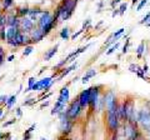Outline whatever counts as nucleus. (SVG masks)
Segmentation results:
<instances>
[{"label":"nucleus","instance_id":"obj_1","mask_svg":"<svg viewBox=\"0 0 150 140\" xmlns=\"http://www.w3.org/2000/svg\"><path fill=\"white\" fill-rule=\"evenodd\" d=\"M78 3H79V0H62L56 5L53 14H54L55 20L58 21V24L68 21L73 16L75 9L78 6Z\"/></svg>","mask_w":150,"mask_h":140},{"label":"nucleus","instance_id":"obj_2","mask_svg":"<svg viewBox=\"0 0 150 140\" xmlns=\"http://www.w3.org/2000/svg\"><path fill=\"white\" fill-rule=\"evenodd\" d=\"M116 134H118L120 140H139L144 136L139 125L135 123H130V121L121 124Z\"/></svg>","mask_w":150,"mask_h":140},{"label":"nucleus","instance_id":"obj_3","mask_svg":"<svg viewBox=\"0 0 150 140\" xmlns=\"http://www.w3.org/2000/svg\"><path fill=\"white\" fill-rule=\"evenodd\" d=\"M59 24H58V21L55 20L53 11L48 10V9H44L43 14H41V16L39 18V20H38V23H36V26L44 33L45 36H48L49 34H51L53 30Z\"/></svg>","mask_w":150,"mask_h":140},{"label":"nucleus","instance_id":"obj_4","mask_svg":"<svg viewBox=\"0 0 150 140\" xmlns=\"http://www.w3.org/2000/svg\"><path fill=\"white\" fill-rule=\"evenodd\" d=\"M138 125L143 134L150 132V101L144 100L142 105L138 106Z\"/></svg>","mask_w":150,"mask_h":140},{"label":"nucleus","instance_id":"obj_5","mask_svg":"<svg viewBox=\"0 0 150 140\" xmlns=\"http://www.w3.org/2000/svg\"><path fill=\"white\" fill-rule=\"evenodd\" d=\"M69 101H70V89L68 85H64L62 89L59 90V95L56 98L55 104L53 106V109H51L50 114L54 116V115H58L60 111H64L67 109Z\"/></svg>","mask_w":150,"mask_h":140},{"label":"nucleus","instance_id":"obj_6","mask_svg":"<svg viewBox=\"0 0 150 140\" xmlns=\"http://www.w3.org/2000/svg\"><path fill=\"white\" fill-rule=\"evenodd\" d=\"M124 106H125V114H126V121L138 124V106H137V99L133 95H126L124 98ZM125 121V123H126Z\"/></svg>","mask_w":150,"mask_h":140},{"label":"nucleus","instance_id":"obj_7","mask_svg":"<svg viewBox=\"0 0 150 140\" xmlns=\"http://www.w3.org/2000/svg\"><path fill=\"white\" fill-rule=\"evenodd\" d=\"M104 121L108 133L110 134H116L121 125V121L118 118L116 110H104Z\"/></svg>","mask_w":150,"mask_h":140},{"label":"nucleus","instance_id":"obj_8","mask_svg":"<svg viewBox=\"0 0 150 140\" xmlns=\"http://www.w3.org/2000/svg\"><path fill=\"white\" fill-rule=\"evenodd\" d=\"M56 116H58V119H59V133H60V135H63V136H69V135L73 133L75 123L67 116V109L64 111H60Z\"/></svg>","mask_w":150,"mask_h":140},{"label":"nucleus","instance_id":"obj_9","mask_svg":"<svg viewBox=\"0 0 150 140\" xmlns=\"http://www.w3.org/2000/svg\"><path fill=\"white\" fill-rule=\"evenodd\" d=\"M83 113H84L83 106L80 105V101H79V99L75 96L73 100L69 101V104L67 106V116L71 121L76 123V121L80 119V116L83 115Z\"/></svg>","mask_w":150,"mask_h":140},{"label":"nucleus","instance_id":"obj_10","mask_svg":"<svg viewBox=\"0 0 150 140\" xmlns=\"http://www.w3.org/2000/svg\"><path fill=\"white\" fill-rule=\"evenodd\" d=\"M91 88V93H90V103H89V110L91 113L96 114L98 110V105H99V101L101 99V95L104 93V85L101 84H98V85H93Z\"/></svg>","mask_w":150,"mask_h":140},{"label":"nucleus","instance_id":"obj_11","mask_svg":"<svg viewBox=\"0 0 150 140\" xmlns=\"http://www.w3.org/2000/svg\"><path fill=\"white\" fill-rule=\"evenodd\" d=\"M36 26V24L33 21L29 16H24V18H19V29L21 33L29 34V33Z\"/></svg>","mask_w":150,"mask_h":140},{"label":"nucleus","instance_id":"obj_12","mask_svg":"<svg viewBox=\"0 0 150 140\" xmlns=\"http://www.w3.org/2000/svg\"><path fill=\"white\" fill-rule=\"evenodd\" d=\"M90 93H91V88H86L85 90H81L76 98L80 101V105L83 106V109L85 110L89 108V103H90Z\"/></svg>","mask_w":150,"mask_h":140},{"label":"nucleus","instance_id":"obj_13","mask_svg":"<svg viewBox=\"0 0 150 140\" xmlns=\"http://www.w3.org/2000/svg\"><path fill=\"white\" fill-rule=\"evenodd\" d=\"M29 38H30V41H31V44L34 45V44H38V43H40L41 40H44L46 36L43 31H41L39 28L35 26L34 29H33L30 33H29Z\"/></svg>","mask_w":150,"mask_h":140},{"label":"nucleus","instance_id":"obj_14","mask_svg":"<svg viewBox=\"0 0 150 140\" xmlns=\"http://www.w3.org/2000/svg\"><path fill=\"white\" fill-rule=\"evenodd\" d=\"M5 15H6V26L19 28V16L16 15V13H15L14 9L5 11Z\"/></svg>","mask_w":150,"mask_h":140},{"label":"nucleus","instance_id":"obj_15","mask_svg":"<svg viewBox=\"0 0 150 140\" xmlns=\"http://www.w3.org/2000/svg\"><path fill=\"white\" fill-rule=\"evenodd\" d=\"M78 68V63L75 62V63H73V64H70V65H68V66H65V68H63L62 70L59 71V75L56 76V79H55V81L58 83V81H62L64 78H67L70 73L73 71V70H75Z\"/></svg>","mask_w":150,"mask_h":140},{"label":"nucleus","instance_id":"obj_16","mask_svg":"<svg viewBox=\"0 0 150 140\" xmlns=\"http://www.w3.org/2000/svg\"><path fill=\"white\" fill-rule=\"evenodd\" d=\"M15 41H16V45H18L19 49L31 44L29 34H25V33H21V31H19V34L16 35V38H15Z\"/></svg>","mask_w":150,"mask_h":140},{"label":"nucleus","instance_id":"obj_17","mask_svg":"<svg viewBox=\"0 0 150 140\" xmlns=\"http://www.w3.org/2000/svg\"><path fill=\"white\" fill-rule=\"evenodd\" d=\"M19 31H20V29L16 26H6V41L5 44L9 45L10 43H13L14 40H15L16 35L19 34Z\"/></svg>","mask_w":150,"mask_h":140},{"label":"nucleus","instance_id":"obj_18","mask_svg":"<svg viewBox=\"0 0 150 140\" xmlns=\"http://www.w3.org/2000/svg\"><path fill=\"white\" fill-rule=\"evenodd\" d=\"M44 9H41L40 6H30V10H29V14H28V16L36 24L38 20H39V18L41 16V14H43Z\"/></svg>","mask_w":150,"mask_h":140},{"label":"nucleus","instance_id":"obj_19","mask_svg":"<svg viewBox=\"0 0 150 140\" xmlns=\"http://www.w3.org/2000/svg\"><path fill=\"white\" fill-rule=\"evenodd\" d=\"M59 46H60V45H59V43H58V44H55L54 46H51L49 50L45 51V54H44V57H43L44 62H50V60L55 57L56 53H58V50H59Z\"/></svg>","mask_w":150,"mask_h":140},{"label":"nucleus","instance_id":"obj_20","mask_svg":"<svg viewBox=\"0 0 150 140\" xmlns=\"http://www.w3.org/2000/svg\"><path fill=\"white\" fill-rule=\"evenodd\" d=\"M96 74H98V71L94 68H90V69H88L86 71H85V74L83 75V78H81V83L85 85L86 83H89L90 81V79H93V78H95L96 76Z\"/></svg>","mask_w":150,"mask_h":140},{"label":"nucleus","instance_id":"obj_21","mask_svg":"<svg viewBox=\"0 0 150 140\" xmlns=\"http://www.w3.org/2000/svg\"><path fill=\"white\" fill-rule=\"evenodd\" d=\"M14 10H15L16 15L19 18H24V16H28V14H29L30 6L29 5H20V6H15Z\"/></svg>","mask_w":150,"mask_h":140},{"label":"nucleus","instance_id":"obj_22","mask_svg":"<svg viewBox=\"0 0 150 140\" xmlns=\"http://www.w3.org/2000/svg\"><path fill=\"white\" fill-rule=\"evenodd\" d=\"M59 36H60V39L64 41L70 40V38H71V30H70V28L69 26L63 28V29L59 31Z\"/></svg>","mask_w":150,"mask_h":140},{"label":"nucleus","instance_id":"obj_23","mask_svg":"<svg viewBox=\"0 0 150 140\" xmlns=\"http://www.w3.org/2000/svg\"><path fill=\"white\" fill-rule=\"evenodd\" d=\"M145 48H146V44H145V41L142 40L138 45V48L135 49V53H137V58L138 59H143L144 57V53H145Z\"/></svg>","mask_w":150,"mask_h":140},{"label":"nucleus","instance_id":"obj_24","mask_svg":"<svg viewBox=\"0 0 150 140\" xmlns=\"http://www.w3.org/2000/svg\"><path fill=\"white\" fill-rule=\"evenodd\" d=\"M1 1V8H3V11H8V10H11L14 9V0H0Z\"/></svg>","mask_w":150,"mask_h":140},{"label":"nucleus","instance_id":"obj_25","mask_svg":"<svg viewBox=\"0 0 150 140\" xmlns=\"http://www.w3.org/2000/svg\"><path fill=\"white\" fill-rule=\"evenodd\" d=\"M16 99H18V95L16 94H14V95H10L8 98V100H6V104H5V108L8 110H10L14 108V105L16 104Z\"/></svg>","mask_w":150,"mask_h":140},{"label":"nucleus","instance_id":"obj_26","mask_svg":"<svg viewBox=\"0 0 150 140\" xmlns=\"http://www.w3.org/2000/svg\"><path fill=\"white\" fill-rule=\"evenodd\" d=\"M119 48H120V41H116L115 44H112L111 46H109V48H108V50L105 51V55H106V57H110V55L114 54Z\"/></svg>","mask_w":150,"mask_h":140},{"label":"nucleus","instance_id":"obj_27","mask_svg":"<svg viewBox=\"0 0 150 140\" xmlns=\"http://www.w3.org/2000/svg\"><path fill=\"white\" fill-rule=\"evenodd\" d=\"M124 33H125V28H120V29H118L116 31L111 33V35H112V38H114L115 41H119L121 36L124 35Z\"/></svg>","mask_w":150,"mask_h":140},{"label":"nucleus","instance_id":"obj_28","mask_svg":"<svg viewBox=\"0 0 150 140\" xmlns=\"http://www.w3.org/2000/svg\"><path fill=\"white\" fill-rule=\"evenodd\" d=\"M38 101V98H28V99H25L24 101H23L21 106H34Z\"/></svg>","mask_w":150,"mask_h":140},{"label":"nucleus","instance_id":"obj_29","mask_svg":"<svg viewBox=\"0 0 150 140\" xmlns=\"http://www.w3.org/2000/svg\"><path fill=\"white\" fill-rule=\"evenodd\" d=\"M36 80L38 79L35 78V76H30L29 79H28V86H26V89L24 90V93L26 94V93H29V91H31V89H33V85L36 83Z\"/></svg>","mask_w":150,"mask_h":140},{"label":"nucleus","instance_id":"obj_30","mask_svg":"<svg viewBox=\"0 0 150 140\" xmlns=\"http://www.w3.org/2000/svg\"><path fill=\"white\" fill-rule=\"evenodd\" d=\"M34 51V45L30 44V45H26L23 48V57L26 58V57H29V55Z\"/></svg>","mask_w":150,"mask_h":140},{"label":"nucleus","instance_id":"obj_31","mask_svg":"<svg viewBox=\"0 0 150 140\" xmlns=\"http://www.w3.org/2000/svg\"><path fill=\"white\" fill-rule=\"evenodd\" d=\"M16 121H18V118H16V116H14V118L9 119V120H6V121H4V123L1 124V127H3L4 129L9 128V127H13L14 124H16Z\"/></svg>","mask_w":150,"mask_h":140},{"label":"nucleus","instance_id":"obj_32","mask_svg":"<svg viewBox=\"0 0 150 140\" xmlns=\"http://www.w3.org/2000/svg\"><path fill=\"white\" fill-rule=\"evenodd\" d=\"M6 62V53L5 50H4V48L1 45H0V68H1V65Z\"/></svg>","mask_w":150,"mask_h":140},{"label":"nucleus","instance_id":"obj_33","mask_svg":"<svg viewBox=\"0 0 150 140\" xmlns=\"http://www.w3.org/2000/svg\"><path fill=\"white\" fill-rule=\"evenodd\" d=\"M118 9H119V16H123L124 14L126 13V10H128V3H126V1L121 3Z\"/></svg>","mask_w":150,"mask_h":140},{"label":"nucleus","instance_id":"obj_34","mask_svg":"<svg viewBox=\"0 0 150 140\" xmlns=\"http://www.w3.org/2000/svg\"><path fill=\"white\" fill-rule=\"evenodd\" d=\"M130 44H131V39H130V38L125 39V44L123 45V48H121V54H126V53H128Z\"/></svg>","mask_w":150,"mask_h":140},{"label":"nucleus","instance_id":"obj_35","mask_svg":"<svg viewBox=\"0 0 150 140\" xmlns=\"http://www.w3.org/2000/svg\"><path fill=\"white\" fill-rule=\"evenodd\" d=\"M148 3H149V0H139V4L137 5V11H142L143 8L146 6Z\"/></svg>","mask_w":150,"mask_h":140},{"label":"nucleus","instance_id":"obj_36","mask_svg":"<svg viewBox=\"0 0 150 140\" xmlns=\"http://www.w3.org/2000/svg\"><path fill=\"white\" fill-rule=\"evenodd\" d=\"M91 28V19H86V20H84L83 21V26H81V29H84L85 31H88L89 29Z\"/></svg>","mask_w":150,"mask_h":140},{"label":"nucleus","instance_id":"obj_37","mask_svg":"<svg viewBox=\"0 0 150 140\" xmlns=\"http://www.w3.org/2000/svg\"><path fill=\"white\" fill-rule=\"evenodd\" d=\"M139 66L140 65H138V64H135V63H131V64H129V66H128V70L130 73H137L138 71V69H139Z\"/></svg>","mask_w":150,"mask_h":140},{"label":"nucleus","instance_id":"obj_38","mask_svg":"<svg viewBox=\"0 0 150 140\" xmlns=\"http://www.w3.org/2000/svg\"><path fill=\"white\" fill-rule=\"evenodd\" d=\"M0 41H3V43L6 41V28H1L0 29Z\"/></svg>","mask_w":150,"mask_h":140},{"label":"nucleus","instance_id":"obj_39","mask_svg":"<svg viewBox=\"0 0 150 140\" xmlns=\"http://www.w3.org/2000/svg\"><path fill=\"white\" fill-rule=\"evenodd\" d=\"M149 20H150V10H149V11H148V13H146V14H145V15L143 16V19L139 21V24H140V25H145V24H146V23H148Z\"/></svg>","mask_w":150,"mask_h":140},{"label":"nucleus","instance_id":"obj_40","mask_svg":"<svg viewBox=\"0 0 150 140\" xmlns=\"http://www.w3.org/2000/svg\"><path fill=\"white\" fill-rule=\"evenodd\" d=\"M84 31H85L84 29H79L76 33H74V34H71V38H70V40H74V41H75V40H76V39L79 38V36H80V35L83 34Z\"/></svg>","mask_w":150,"mask_h":140},{"label":"nucleus","instance_id":"obj_41","mask_svg":"<svg viewBox=\"0 0 150 140\" xmlns=\"http://www.w3.org/2000/svg\"><path fill=\"white\" fill-rule=\"evenodd\" d=\"M1 140H13V139H11V133H10V132L3 133V135H1Z\"/></svg>","mask_w":150,"mask_h":140},{"label":"nucleus","instance_id":"obj_42","mask_svg":"<svg viewBox=\"0 0 150 140\" xmlns=\"http://www.w3.org/2000/svg\"><path fill=\"white\" fill-rule=\"evenodd\" d=\"M15 116H16L18 119L23 116V109H21V106H18V108H15Z\"/></svg>","mask_w":150,"mask_h":140},{"label":"nucleus","instance_id":"obj_43","mask_svg":"<svg viewBox=\"0 0 150 140\" xmlns=\"http://www.w3.org/2000/svg\"><path fill=\"white\" fill-rule=\"evenodd\" d=\"M31 138H33V134L31 133L25 132L24 134H23V140H31Z\"/></svg>","mask_w":150,"mask_h":140},{"label":"nucleus","instance_id":"obj_44","mask_svg":"<svg viewBox=\"0 0 150 140\" xmlns=\"http://www.w3.org/2000/svg\"><path fill=\"white\" fill-rule=\"evenodd\" d=\"M142 68H143V71H144L145 74H146V75H148V74L150 73V69H149V65H148V63H146V62H145V63H144V65H143V66H142Z\"/></svg>","mask_w":150,"mask_h":140},{"label":"nucleus","instance_id":"obj_45","mask_svg":"<svg viewBox=\"0 0 150 140\" xmlns=\"http://www.w3.org/2000/svg\"><path fill=\"white\" fill-rule=\"evenodd\" d=\"M36 129V123H34V124H31L30 125V127L29 128H28L26 130H25V132H28V133H31L33 134V132H34V130Z\"/></svg>","mask_w":150,"mask_h":140},{"label":"nucleus","instance_id":"obj_46","mask_svg":"<svg viewBox=\"0 0 150 140\" xmlns=\"http://www.w3.org/2000/svg\"><path fill=\"white\" fill-rule=\"evenodd\" d=\"M50 105V101L49 100H45V101H40V109H44L46 106Z\"/></svg>","mask_w":150,"mask_h":140},{"label":"nucleus","instance_id":"obj_47","mask_svg":"<svg viewBox=\"0 0 150 140\" xmlns=\"http://www.w3.org/2000/svg\"><path fill=\"white\" fill-rule=\"evenodd\" d=\"M118 15H119V9H118V8L112 9V11H111V18H115V16H118Z\"/></svg>","mask_w":150,"mask_h":140},{"label":"nucleus","instance_id":"obj_48","mask_svg":"<svg viewBox=\"0 0 150 140\" xmlns=\"http://www.w3.org/2000/svg\"><path fill=\"white\" fill-rule=\"evenodd\" d=\"M8 98H9V95H3V99H1V106H4V108H5V104H6Z\"/></svg>","mask_w":150,"mask_h":140},{"label":"nucleus","instance_id":"obj_49","mask_svg":"<svg viewBox=\"0 0 150 140\" xmlns=\"http://www.w3.org/2000/svg\"><path fill=\"white\" fill-rule=\"evenodd\" d=\"M109 140H120V139L118 136V134H110L109 135Z\"/></svg>","mask_w":150,"mask_h":140},{"label":"nucleus","instance_id":"obj_50","mask_svg":"<svg viewBox=\"0 0 150 140\" xmlns=\"http://www.w3.org/2000/svg\"><path fill=\"white\" fill-rule=\"evenodd\" d=\"M103 6H104V1H99V4H98V11L96 13H101Z\"/></svg>","mask_w":150,"mask_h":140},{"label":"nucleus","instance_id":"obj_51","mask_svg":"<svg viewBox=\"0 0 150 140\" xmlns=\"http://www.w3.org/2000/svg\"><path fill=\"white\" fill-rule=\"evenodd\" d=\"M14 59H15V55H14V54H10V55H9V57L6 58V62L11 63V62H14Z\"/></svg>","mask_w":150,"mask_h":140},{"label":"nucleus","instance_id":"obj_52","mask_svg":"<svg viewBox=\"0 0 150 140\" xmlns=\"http://www.w3.org/2000/svg\"><path fill=\"white\" fill-rule=\"evenodd\" d=\"M59 140H74V139H71L70 136H63V135H60V136H59Z\"/></svg>","mask_w":150,"mask_h":140},{"label":"nucleus","instance_id":"obj_53","mask_svg":"<svg viewBox=\"0 0 150 140\" xmlns=\"http://www.w3.org/2000/svg\"><path fill=\"white\" fill-rule=\"evenodd\" d=\"M139 4V0H131V8H135V5Z\"/></svg>","mask_w":150,"mask_h":140},{"label":"nucleus","instance_id":"obj_54","mask_svg":"<svg viewBox=\"0 0 150 140\" xmlns=\"http://www.w3.org/2000/svg\"><path fill=\"white\" fill-rule=\"evenodd\" d=\"M4 115V106H0V118Z\"/></svg>","mask_w":150,"mask_h":140},{"label":"nucleus","instance_id":"obj_55","mask_svg":"<svg viewBox=\"0 0 150 140\" xmlns=\"http://www.w3.org/2000/svg\"><path fill=\"white\" fill-rule=\"evenodd\" d=\"M44 70H46V68H41V69L39 70V73H38V75H41V74L44 73Z\"/></svg>","mask_w":150,"mask_h":140},{"label":"nucleus","instance_id":"obj_56","mask_svg":"<svg viewBox=\"0 0 150 140\" xmlns=\"http://www.w3.org/2000/svg\"><path fill=\"white\" fill-rule=\"evenodd\" d=\"M144 136H145V140H150V132H149L148 134H145Z\"/></svg>","mask_w":150,"mask_h":140},{"label":"nucleus","instance_id":"obj_57","mask_svg":"<svg viewBox=\"0 0 150 140\" xmlns=\"http://www.w3.org/2000/svg\"><path fill=\"white\" fill-rule=\"evenodd\" d=\"M78 79H79L78 76H76V78H74V79H73V80H71V83H76V81H78Z\"/></svg>","mask_w":150,"mask_h":140},{"label":"nucleus","instance_id":"obj_58","mask_svg":"<svg viewBox=\"0 0 150 140\" xmlns=\"http://www.w3.org/2000/svg\"><path fill=\"white\" fill-rule=\"evenodd\" d=\"M145 26H146V28H150V20L146 23V24H145Z\"/></svg>","mask_w":150,"mask_h":140},{"label":"nucleus","instance_id":"obj_59","mask_svg":"<svg viewBox=\"0 0 150 140\" xmlns=\"http://www.w3.org/2000/svg\"><path fill=\"white\" fill-rule=\"evenodd\" d=\"M1 99H3V95H0V106H1Z\"/></svg>","mask_w":150,"mask_h":140},{"label":"nucleus","instance_id":"obj_60","mask_svg":"<svg viewBox=\"0 0 150 140\" xmlns=\"http://www.w3.org/2000/svg\"><path fill=\"white\" fill-rule=\"evenodd\" d=\"M139 140H145V136H143V138H140Z\"/></svg>","mask_w":150,"mask_h":140},{"label":"nucleus","instance_id":"obj_61","mask_svg":"<svg viewBox=\"0 0 150 140\" xmlns=\"http://www.w3.org/2000/svg\"><path fill=\"white\" fill-rule=\"evenodd\" d=\"M1 135H3V133H1V132H0V140H1Z\"/></svg>","mask_w":150,"mask_h":140},{"label":"nucleus","instance_id":"obj_62","mask_svg":"<svg viewBox=\"0 0 150 140\" xmlns=\"http://www.w3.org/2000/svg\"><path fill=\"white\" fill-rule=\"evenodd\" d=\"M40 140H46V139H45V138H41V139H40Z\"/></svg>","mask_w":150,"mask_h":140},{"label":"nucleus","instance_id":"obj_63","mask_svg":"<svg viewBox=\"0 0 150 140\" xmlns=\"http://www.w3.org/2000/svg\"><path fill=\"white\" fill-rule=\"evenodd\" d=\"M83 1H85V0H83Z\"/></svg>","mask_w":150,"mask_h":140}]
</instances>
